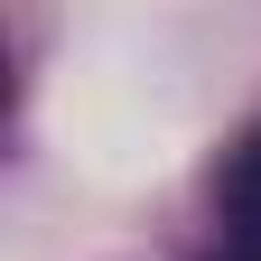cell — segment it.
I'll return each instance as SVG.
<instances>
[{"label":"cell","mask_w":261,"mask_h":261,"mask_svg":"<svg viewBox=\"0 0 261 261\" xmlns=\"http://www.w3.org/2000/svg\"><path fill=\"white\" fill-rule=\"evenodd\" d=\"M215 215L233 233V261H261V130H243V149L215 168Z\"/></svg>","instance_id":"1"}]
</instances>
